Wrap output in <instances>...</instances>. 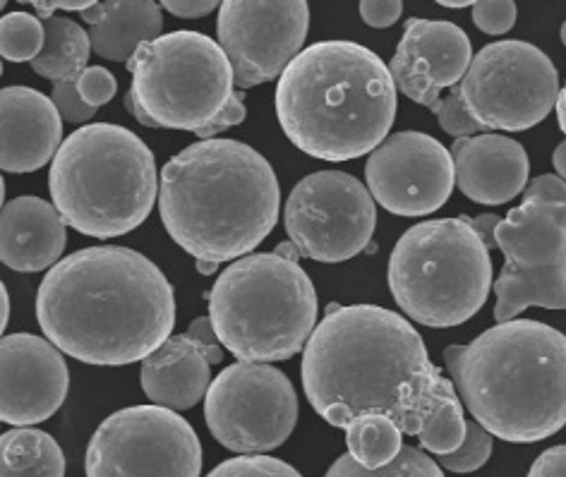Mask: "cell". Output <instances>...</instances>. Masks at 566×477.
<instances>
[{"mask_svg":"<svg viewBox=\"0 0 566 477\" xmlns=\"http://www.w3.org/2000/svg\"><path fill=\"white\" fill-rule=\"evenodd\" d=\"M473 22L480 32L502 36L516 24V3H512V0H483V3H475Z\"/></svg>","mask_w":566,"mask_h":477,"instance_id":"obj_32","label":"cell"},{"mask_svg":"<svg viewBox=\"0 0 566 477\" xmlns=\"http://www.w3.org/2000/svg\"><path fill=\"white\" fill-rule=\"evenodd\" d=\"M492 456V434L475 423V420H465V439L457 452L440 456V466L449 473H475L485 466Z\"/></svg>","mask_w":566,"mask_h":477,"instance_id":"obj_29","label":"cell"},{"mask_svg":"<svg viewBox=\"0 0 566 477\" xmlns=\"http://www.w3.org/2000/svg\"><path fill=\"white\" fill-rule=\"evenodd\" d=\"M87 477H200L202 444L192 425L161 405H130L92 434Z\"/></svg>","mask_w":566,"mask_h":477,"instance_id":"obj_12","label":"cell"},{"mask_svg":"<svg viewBox=\"0 0 566 477\" xmlns=\"http://www.w3.org/2000/svg\"><path fill=\"white\" fill-rule=\"evenodd\" d=\"M504 269L494 280V319H516L528 307L566 310V180L537 176L497 229Z\"/></svg>","mask_w":566,"mask_h":477,"instance_id":"obj_10","label":"cell"},{"mask_svg":"<svg viewBox=\"0 0 566 477\" xmlns=\"http://www.w3.org/2000/svg\"><path fill=\"white\" fill-rule=\"evenodd\" d=\"M387 280L396 305L416 325L449 329L488 303L492 257L463 216L422 221L396 243Z\"/></svg>","mask_w":566,"mask_h":477,"instance_id":"obj_9","label":"cell"},{"mask_svg":"<svg viewBox=\"0 0 566 477\" xmlns=\"http://www.w3.org/2000/svg\"><path fill=\"white\" fill-rule=\"evenodd\" d=\"M459 89L480 128L523 132L557 108L559 75L541 49L509 39L475 53Z\"/></svg>","mask_w":566,"mask_h":477,"instance_id":"obj_11","label":"cell"},{"mask_svg":"<svg viewBox=\"0 0 566 477\" xmlns=\"http://www.w3.org/2000/svg\"><path fill=\"white\" fill-rule=\"evenodd\" d=\"M0 327H3V331H6V327H8V319H10V296H8V288L3 286L0 288Z\"/></svg>","mask_w":566,"mask_h":477,"instance_id":"obj_41","label":"cell"},{"mask_svg":"<svg viewBox=\"0 0 566 477\" xmlns=\"http://www.w3.org/2000/svg\"><path fill=\"white\" fill-rule=\"evenodd\" d=\"M451 157L459 190L478 204H506L528 188V153L512 137L490 132L463 137L451 145Z\"/></svg>","mask_w":566,"mask_h":477,"instance_id":"obj_20","label":"cell"},{"mask_svg":"<svg viewBox=\"0 0 566 477\" xmlns=\"http://www.w3.org/2000/svg\"><path fill=\"white\" fill-rule=\"evenodd\" d=\"M281 190L272 163L235 139H202L164 166L159 212L178 247L209 276L274 231Z\"/></svg>","mask_w":566,"mask_h":477,"instance_id":"obj_3","label":"cell"},{"mask_svg":"<svg viewBox=\"0 0 566 477\" xmlns=\"http://www.w3.org/2000/svg\"><path fill=\"white\" fill-rule=\"evenodd\" d=\"M51 102L59 108V114L65 123H87L94 118L96 108L87 106L82 102V96L77 92V82H63V84H53L51 92Z\"/></svg>","mask_w":566,"mask_h":477,"instance_id":"obj_34","label":"cell"},{"mask_svg":"<svg viewBox=\"0 0 566 477\" xmlns=\"http://www.w3.org/2000/svg\"><path fill=\"white\" fill-rule=\"evenodd\" d=\"M46 46V26L30 12H8L0 20V53L10 63L36 61Z\"/></svg>","mask_w":566,"mask_h":477,"instance_id":"obj_28","label":"cell"},{"mask_svg":"<svg viewBox=\"0 0 566 477\" xmlns=\"http://www.w3.org/2000/svg\"><path fill=\"white\" fill-rule=\"evenodd\" d=\"M473 59L469 34L454 22L408 18L389 70L396 89L432 108L444 89L459 87Z\"/></svg>","mask_w":566,"mask_h":477,"instance_id":"obj_18","label":"cell"},{"mask_svg":"<svg viewBox=\"0 0 566 477\" xmlns=\"http://www.w3.org/2000/svg\"><path fill=\"white\" fill-rule=\"evenodd\" d=\"M463 219L469 221V226L480 235V241L485 243L488 250L497 247V237H494V235H497V229L502 223V219L497 214H480L475 219H471V216H463Z\"/></svg>","mask_w":566,"mask_h":477,"instance_id":"obj_38","label":"cell"},{"mask_svg":"<svg viewBox=\"0 0 566 477\" xmlns=\"http://www.w3.org/2000/svg\"><path fill=\"white\" fill-rule=\"evenodd\" d=\"M317 290L303 266L279 252L233 262L209 290L217 339L243 362L291 360L317 329Z\"/></svg>","mask_w":566,"mask_h":477,"instance_id":"obj_7","label":"cell"},{"mask_svg":"<svg viewBox=\"0 0 566 477\" xmlns=\"http://www.w3.org/2000/svg\"><path fill=\"white\" fill-rule=\"evenodd\" d=\"M440 6L449 8V10H465V8H473L475 3H471V0H461V3H451V0H442Z\"/></svg>","mask_w":566,"mask_h":477,"instance_id":"obj_43","label":"cell"},{"mask_svg":"<svg viewBox=\"0 0 566 477\" xmlns=\"http://www.w3.org/2000/svg\"><path fill=\"white\" fill-rule=\"evenodd\" d=\"M301 374L310 405L338 430L385 415L434 456L465 439L454 382L408 319L387 307L332 303L303 350Z\"/></svg>","mask_w":566,"mask_h":477,"instance_id":"obj_1","label":"cell"},{"mask_svg":"<svg viewBox=\"0 0 566 477\" xmlns=\"http://www.w3.org/2000/svg\"><path fill=\"white\" fill-rule=\"evenodd\" d=\"M41 22L46 26V46L39 53V59L32 61L34 73L53 84L77 82L87 70L90 53L94 51L92 36L77 22L63 15H51Z\"/></svg>","mask_w":566,"mask_h":477,"instance_id":"obj_24","label":"cell"},{"mask_svg":"<svg viewBox=\"0 0 566 477\" xmlns=\"http://www.w3.org/2000/svg\"><path fill=\"white\" fill-rule=\"evenodd\" d=\"M127 70L133 106L157 128L217 139L248 116L229 55L202 32L178 30L147 41Z\"/></svg>","mask_w":566,"mask_h":477,"instance_id":"obj_8","label":"cell"},{"mask_svg":"<svg viewBox=\"0 0 566 477\" xmlns=\"http://www.w3.org/2000/svg\"><path fill=\"white\" fill-rule=\"evenodd\" d=\"M46 339L87 364H133L161 348L176 325L174 286L130 247H84L49 269L36 290Z\"/></svg>","mask_w":566,"mask_h":477,"instance_id":"obj_2","label":"cell"},{"mask_svg":"<svg viewBox=\"0 0 566 477\" xmlns=\"http://www.w3.org/2000/svg\"><path fill=\"white\" fill-rule=\"evenodd\" d=\"M0 477H65V456L51 434L18 427L0 437Z\"/></svg>","mask_w":566,"mask_h":477,"instance_id":"obj_25","label":"cell"},{"mask_svg":"<svg viewBox=\"0 0 566 477\" xmlns=\"http://www.w3.org/2000/svg\"><path fill=\"white\" fill-rule=\"evenodd\" d=\"M401 12V0H365V3H360V18L375 30H385V26L399 22Z\"/></svg>","mask_w":566,"mask_h":477,"instance_id":"obj_35","label":"cell"},{"mask_svg":"<svg viewBox=\"0 0 566 477\" xmlns=\"http://www.w3.org/2000/svg\"><path fill=\"white\" fill-rule=\"evenodd\" d=\"M367 190L396 216H428L442 209L457 186L451 149L424 132L389 135L365 163Z\"/></svg>","mask_w":566,"mask_h":477,"instance_id":"obj_16","label":"cell"},{"mask_svg":"<svg viewBox=\"0 0 566 477\" xmlns=\"http://www.w3.org/2000/svg\"><path fill=\"white\" fill-rule=\"evenodd\" d=\"M403 432L385 415L360 417L346 430L348 454L356 458L363 468H385L401 454Z\"/></svg>","mask_w":566,"mask_h":477,"instance_id":"obj_26","label":"cell"},{"mask_svg":"<svg viewBox=\"0 0 566 477\" xmlns=\"http://www.w3.org/2000/svg\"><path fill=\"white\" fill-rule=\"evenodd\" d=\"M207 477H303L286 460L272 458V456H240L223 460Z\"/></svg>","mask_w":566,"mask_h":477,"instance_id":"obj_30","label":"cell"},{"mask_svg":"<svg viewBox=\"0 0 566 477\" xmlns=\"http://www.w3.org/2000/svg\"><path fill=\"white\" fill-rule=\"evenodd\" d=\"M59 209L41 198H18L3 204L0 259L12 272H44L59 264L67 235Z\"/></svg>","mask_w":566,"mask_h":477,"instance_id":"obj_22","label":"cell"},{"mask_svg":"<svg viewBox=\"0 0 566 477\" xmlns=\"http://www.w3.org/2000/svg\"><path fill=\"white\" fill-rule=\"evenodd\" d=\"M0 168L6 173H34L55 159L63 118L49 96L32 87H6L0 92Z\"/></svg>","mask_w":566,"mask_h":477,"instance_id":"obj_21","label":"cell"},{"mask_svg":"<svg viewBox=\"0 0 566 477\" xmlns=\"http://www.w3.org/2000/svg\"><path fill=\"white\" fill-rule=\"evenodd\" d=\"M559 39H562V44L566 46V22L562 24V30H559Z\"/></svg>","mask_w":566,"mask_h":477,"instance_id":"obj_44","label":"cell"},{"mask_svg":"<svg viewBox=\"0 0 566 477\" xmlns=\"http://www.w3.org/2000/svg\"><path fill=\"white\" fill-rule=\"evenodd\" d=\"M161 8L171 12V15H176V18L197 20V18L209 15V12H214L221 6L217 3V0H164Z\"/></svg>","mask_w":566,"mask_h":477,"instance_id":"obj_37","label":"cell"},{"mask_svg":"<svg viewBox=\"0 0 566 477\" xmlns=\"http://www.w3.org/2000/svg\"><path fill=\"white\" fill-rule=\"evenodd\" d=\"M399 99L389 65L356 41H319L295 59L276 87L283 132L303 153L350 161L385 142Z\"/></svg>","mask_w":566,"mask_h":477,"instance_id":"obj_5","label":"cell"},{"mask_svg":"<svg viewBox=\"0 0 566 477\" xmlns=\"http://www.w3.org/2000/svg\"><path fill=\"white\" fill-rule=\"evenodd\" d=\"M310 8L305 0L262 3L229 0L219 8L217 41L229 55L238 89H252L281 80L305 51Z\"/></svg>","mask_w":566,"mask_h":477,"instance_id":"obj_15","label":"cell"},{"mask_svg":"<svg viewBox=\"0 0 566 477\" xmlns=\"http://www.w3.org/2000/svg\"><path fill=\"white\" fill-rule=\"evenodd\" d=\"M557 123H559L562 132L566 135V84H564V89L559 92V99H557Z\"/></svg>","mask_w":566,"mask_h":477,"instance_id":"obj_42","label":"cell"},{"mask_svg":"<svg viewBox=\"0 0 566 477\" xmlns=\"http://www.w3.org/2000/svg\"><path fill=\"white\" fill-rule=\"evenodd\" d=\"M77 92L84 104L98 108V106H106L113 96H116L118 82L106 67H87L77 80Z\"/></svg>","mask_w":566,"mask_h":477,"instance_id":"obj_33","label":"cell"},{"mask_svg":"<svg viewBox=\"0 0 566 477\" xmlns=\"http://www.w3.org/2000/svg\"><path fill=\"white\" fill-rule=\"evenodd\" d=\"M92 26V49L113 63H130L137 49L147 41L164 36L161 3L151 0H106L94 3L82 15Z\"/></svg>","mask_w":566,"mask_h":477,"instance_id":"obj_23","label":"cell"},{"mask_svg":"<svg viewBox=\"0 0 566 477\" xmlns=\"http://www.w3.org/2000/svg\"><path fill=\"white\" fill-rule=\"evenodd\" d=\"M552 163H555L557 176L566 180V139L555 149V153H552Z\"/></svg>","mask_w":566,"mask_h":477,"instance_id":"obj_40","label":"cell"},{"mask_svg":"<svg viewBox=\"0 0 566 477\" xmlns=\"http://www.w3.org/2000/svg\"><path fill=\"white\" fill-rule=\"evenodd\" d=\"M324 477H444L440 463L432 460L428 454L416 446H403L401 454L396 456L385 468H363L350 454L338 456L334 466Z\"/></svg>","mask_w":566,"mask_h":477,"instance_id":"obj_27","label":"cell"},{"mask_svg":"<svg viewBox=\"0 0 566 477\" xmlns=\"http://www.w3.org/2000/svg\"><path fill=\"white\" fill-rule=\"evenodd\" d=\"M209 317H197L186 333L171 336L161 348L142 360V391L154 405L168 411H188L207 399L211 364L223 360Z\"/></svg>","mask_w":566,"mask_h":477,"instance_id":"obj_19","label":"cell"},{"mask_svg":"<svg viewBox=\"0 0 566 477\" xmlns=\"http://www.w3.org/2000/svg\"><path fill=\"white\" fill-rule=\"evenodd\" d=\"M0 420L12 427H32L59 413L67 399V362L49 339L12 333L0 343Z\"/></svg>","mask_w":566,"mask_h":477,"instance_id":"obj_17","label":"cell"},{"mask_svg":"<svg viewBox=\"0 0 566 477\" xmlns=\"http://www.w3.org/2000/svg\"><path fill=\"white\" fill-rule=\"evenodd\" d=\"M96 0H75V3H70V0H44V3H32V8L39 12V18H51L55 15V10L61 12H87L94 8Z\"/></svg>","mask_w":566,"mask_h":477,"instance_id":"obj_39","label":"cell"},{"mask_svg":"<svg viewBox=\"0 0 566 477\" xmlns=\"http://www.w3.org/2000/svg\"><path fill=\"white\" fill-rule=\"evenodd\" d=\"M283 226L301 257L336 264L370 245L377 206L358 178L342 171H319L293 188L283 209Z\"/></svg>","mask_w":566,"mask_h":477,"instance_id":"obj_14","label":"cell"},{"mask_svg":"<svg viewBox=\"0 0 566 477\" xmlns=\"http://www.w3.org/2000/svg\"><path fill=\"white\" fill-rule=\"evenodd\" d=\"M207 427L240 456L274 452L298 423L291 379L264 362H235L211 382L205 399Z\"/></svg>","mask_w":566,"mask_h":477,"instance_id":"obj_13","label":"cell"},{"mask_svg":"<svg viewBox=\"0 0 566 477\" xmlns=\"http://www.w3.org/2000/svg\"><path fill=\"white\" fill-rule=\"evenodd\" d=\"M430 110L437 116V120H440L442 130L451 137L463 139V137H475V132H485L473 120V116L469 114V108L463 106L459 87H451L447 92V96H442V99L437 102Z\"/></svg>","mask_w":566,"mask_h":477,"instance_id":"obj_31","label":"cell"},{"mask_svg":"<svg viewBox=\"0 0 566 477\" xmlns=\"http://www.w3.org/2000/svg\"><path fill=\"white\" fill-rule=\"evenodd\" d=\"M528 477H566V444L552 446L537 456Z\"/></svg>","mask_w":566,"mask_h":477,"instance_id":"obj_36","label":"cell"},{"mask_svg":"<svg viewBox=\"0 0 566 477\" xmlns=\"http://www.w3.org/2000/svg\"><path fill=\"white\" fill-rule=\"evenodd\" d=\"M444 368L463 409L492 437L533 444L566 425V336L555 327L504 321L449 346Z\"/></svg>","mask_w":566,"mask_h":477,"instance_id":"obj_4","label":"cell"},{"mask_svg":"<svg viewBox=\"0 0 566 477\" xmlns=\"http://www.w3.org/2000/svg\"><path fill=\"white\" fill-rule=\"evenodd\" d=\"M49 190L70 229L106 241L139 229L161 188L154 153L135 132L94 123L61 145L51 161Z\"/></svg>","mask_w":566,"mask_h":477,"instance_id":"obj_6","label":"cell"}]
</instances>
